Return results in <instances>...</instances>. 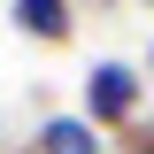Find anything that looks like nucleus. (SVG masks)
Here are the masks:
<instances>
[{
	"mask_svg": "<svg viewBox=\"0 0 154 154\" xmlns=\"http://www.w3.org/2000/svg\"><path fill=\"white\" fill-rule=\"evenodd\" d=\"M139 108H146V69L123 54H100L93 69L77 77V116L100 123V131H139Z\"/></svg>",
	"mask_w": 154,
	"mask_h": 154,
	"instance_id": "f257e3e1",
	"label": "nucleus"
},
{
	"mask_svg": "<svg viewBox=\"0 0 154 154\" xmlns=\"http://www.w3.org/2000/svg\"><path fill=\"white\" fill-rule=\"evenodd\" d=\"M31 154H108V131L85 123L77 108H62V116H46V123L31 131Z\"/></svg>",
	"mask_w": 154,
	"mask_h": 154,
	"instance_id": "f03ea898",
	"label": "nucleus"
},
{
	"mask_svg": "<svg viewBox=\"0 0 154 154\" xmlns=\"http://www.w3.org/2000/svg\"><path fill=\"white\" fill-rule=\"evenodd\" d=\"M8 16H16V31L38 38V46H69L77 38V8L69 0H8Z\"/></svg>",
	"mask_w": 154,
	"mask_h": 154,
	"instance_id": "7ed1b4c3",
	"label": "nucleus"
},
{
	"mask_svg": "<svg viewBox=\"0 0 154 154\" xmlns=\"http://www.w3.org/2000/svg\"><path fill=\"white\" fill-rule=\"evenodd\" d=\"M131 154H154V131H131Z\"/></svg>",
	"mask_w": 154,
	"mask_h": 154,
	"instance_id": "20e7f679",
	"label": "nucleus"
},
{
	"mask_svg": "<svg viewBox=\"0 0 154 154\" xmlns=\"http://www.w3.org/2000/svg\"><path fill=\"white\" fill-rule=\"evenodd\" d=\"M139 69H146V77H154V38H146V62H139Z\"/></svg>",
	"mask_w": 154,
	"mask_h": 154,
	"instance_id": "39448f33",
	"label": "nucleus"
}]
</instances>
